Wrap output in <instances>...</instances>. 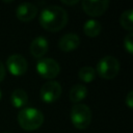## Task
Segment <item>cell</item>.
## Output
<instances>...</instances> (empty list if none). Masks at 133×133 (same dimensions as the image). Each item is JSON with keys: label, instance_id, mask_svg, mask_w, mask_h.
<instances>
[{"label": "cell", "instance_id": "3", "mask_svg": "<svg viewBox=\"0 0 133 133\" xmlns=\"http://www.w3.org/2000/svg\"><path fill=\"white\" fill-rule=\"evenodd\" d=\"M91 110L90 108L82 103L75 104L71 110V121L75 128L79 130L86 129L91 123Z\"/></svg>", "mask_w": 133, "mask_h": 133}, {"label": "cell", "instance_id": "19", "mask_svg": "<svg viewBox=\"0 0 133 133\" xmlns=\"http://www.w3.org/2000/svg\"><path fill=\"white\" fill-rule=\"evenodd\" d=\"M5 66H4V64L2 63V61L0 60V82H2L3 81V79H4V77H5Z\"/></svg>", "mask_w": 133, "mask_h": 133}, {"label": "cell", "instance_id": "7", "mask_svg": "<svg viewBox=\"0 0 133 133\" xmlns=\"http://www.w3.org/2000/svg\"><path fill=\"white\" fill-rule=\"evenodd\" d=\"M6 66L14 76H22L27 72V60L20 54H12L6 59Z\"/></svg>", "mask_w": 133, "mask_h": 133}, {"label": "cell", "instance_id": "21", "mask_svg": "<svg viewBox=\"0 0 133 133\" xmlns=\"http://www.w3.org/2000/svg\"><path fill=\"white\" fill-rule=\"evenodd\" d=\"M1 98H2V91H1V89H0V100H1Z\"/></svg>", "mask_w": 133, "mask_h": 133}, {"label": "cell", "instance_id": "14", "mask_svg": "<svg viewBox=\"0 0 133 133\" xmlns=\"http://www.w3.org/2000/svg\"><path fill=\"white\" fill-rule=\"evenodd\" d=\"M101 29H102L101 23L97 20H88L83 25V32L85 35L89 37L98 36L101 32Z\"/></svg>", "mask_w": 133, "mask_h": 133}, {"label": "cell", "instance_id": "16", "mask_svg": "<svg viewBox=\"0 0 133 133\" xmlns=\"http://www.w3.org/2000/svg\"><path fill=\"white\" fill-rule=\"evenodd\" d=\"M119 23H121V25L124 29H126L130 32L132 31V29H133V10L131 8L125 10L121 15Z\"/></svg>", "mask_w": 133, "mask_h": 133}, {"label": "cell", "instance_id": "22", "mask_svg": "<svg viewBox=\"0 0 133 133\" xmlns=\"http://www.w3.org/2000/svg\"><path fill=\"white\" fill-rule=\"evenodd\" d=\"M4 133H9V132H4Z\"/></svg>", "mask_w": 133, "mask_h": 133}, {"label": "cell", "instance_id": "6", "mask_svg": "<svg viewBox=\"0 0 133 133\" xmlns=\"http://www.w3.org/2000/svg\"><path fill=\"white\" fill-rule=\"evenodd\" d=\"M61 90L62 88L59 82L50 80L44 83V85L41 87L39 96H41V99L45 103H53L59 99L61 95Z\"/></svg>", "mask_w": 133, "mask_h": 133}, {"label": "cell", "instance_id": "20", "mask_svg": "<svg viewBox=\"0 0 133 133\" xmlns=\"http://www.w3.org/2000/svg\"><path fill=\"white\" fill-rule=\"evenodd\" d=\"M79 1L78 0H73V1H62L63 4H66V5H72V4H77Z\"/></svg>", "mask_w": 133, "mask_h": 133}, {"label": "cell", "instance_id": "4", "mask_svg": "<svg viewBox=\"0 0 133 133\" xmlns=\"http://www.w3.org/2000/svg\"><path fill=\"white\" fill-rule=\"evenodd\" d=\"M119 61L110 55L104 56L97 63L96 73L103 79H113L119 72Z\"/></svg>", "mask_w": 133, "mask_h": 133}, {"label": "cell", "instance_id": "17", "mask_svg": "<svg viewBox=\"0 0 133 133\" xmlns=\"http://www.w3.org/2000/svg\"><path fill=\"white\" fill-rule=\"evenodd\" d=\"M124 47L128 51V53L132 54L133 53V33L129 32L125 38H124Z\"/></svg>", "mask_w": 133, "mask_h": 133}, {"label": "cell", "instance_id": "8", "mask_svg": "<svg viewBox=\"0 0 133 133\" xmlns=\"http://www.w3.org/2000/svg\"><path fill=\"white\" fill-rule=\"evenodd\" d=\"M83 11L90 16V17H99L103 15L108 6H109V1L107 0H100V1H91V0H84L81 3Z\"/></svg>", "mask_w": 133, "mask_h": 133}, {"label": "cell", "instance_id": "1", "mask_svg": "<svg viewBox=\"0 0 133 133\" xmlns=\"http://www.w3.org/2000/svg\"><path fill=\"white\" fill-rule=\"evenodd\" d=\"M68 23L66 10L58 5H50L45 7L39 14L41 26L50 32L61 30Z\"/></svg>", "mask_w": 133, "mask_h": 133}, {"label": "cell", "instance_id": "11", "mask_svg": "<svg viewBox=\"0 0 133 133\" xmlns=\"http://www.w3.org/2000/svg\"><path fill=\"white\" fill-rule=\"evenodd\" d=\"M49 44L47 38L44 36H37L35 37L30 45V53L34 58H43V56L48 52Z\"/></svg>", "mask_w": 133, "mask_h": 133}, {"label": "cell", "instance_id": "2", "mask_svg": "<svg viewBox=\"0 0 133 133\" xmlns=\"http://www.w3.org/2000/svg\"><path fill=\"white\" fill-rule=\"evenodd\" d=\"M18 123L20 127L26 131L38 129L44 123V114L34 107H27L18 113Z\"/></svg>", "mask_w": 133, "mask_h": 133}, {"label": "cell", "instance_id": "18", "mask_svg": "<svg viewBox=\"0 0 133 133\" xmlns=\"http://www.w3.org/2000/svg\"><path fill=\"white\" fill-rule=\"evenodd\" d=\"M125 102H126V104H127L128 108L132 109V107H133V91H132V90H130V91L127 94Z\"/></svg>", "mask_w": 133, "mask_h": 133}, {"label": "cell", "instance_id": "12", "mask_svg": "<svg viewBox=\"0 0 133 133\" xmlns=\"http://www.w3.org/2000/svg\"><path fill=\"white\" fill-rule=\"evenodd\" d=\"M28 101L27 92L22 88L15 89L10 95V102L15 108H22L26 105Z\"/></svg>", "mask_w": 133, "mask_h": 133}, {"label": "cell", "instance_id": "13", "mask_svg": "<svg viewBox=\"0 0 133 133\" xmlns=\"http://www.w3.org/2000/svg\"><path fill=\"white\" fill-rule=\"evenodd\" d=\"M87 96V88L83 84H75L70 90V100L74 103H79Z\"/></svg>", "mask_w": 133, "mask_h": 133}, {"label": "cell", "instance_id": "10", "mask_svg": "<svg viewBox=\"0 0 133 133\" xmlns=\"http://www.w3.org/2000/svg\"><path fill=\"white\" fill-rule=\"evenodd\" d=\"M80 45V37L73 32H69L62 35L58 42V48L62 52H72L76 50Z\"/></svg>", "mask_w": 133, "mask_h": 133}, {"label": "cell", "instance_id": "9", "mask_svg": "<svg viewBox=\"0 0 133 133\" xmlns=\"http://www.w3.org/2000/svg\"><path fill=\"white\" fill-rule=\"evenodd\" d=\"M36 15H37L36 5L29 2L21 3L16 9V17L18 20L22 22H29L33 20L36 17Z\"/></svg>", "mask_w": 133, "mask_h": 133}, {"label": "cell", "instance_id": "5", "mask_svg": "<svg viewBox=\"0 0 133 133\" xmlns=\"http://www.w3.org/2000/svg\"><path fill=\"white\" fill-rule=\"evenodd\" d=\"M36 72L42 78L54 79L60 72L59 63L53 58H41L36 63Z\"/></svg>", "mask_w": 133, "mask_h": 133}, {"label": "cell", "instance_id": "15", "mask_svg": "<svg viewBox=\"0 0 133 133\" xmlns=\"http://www.w3.org/2000/svg\"><path fill=\"white\" fill-rule=\"evenodd\" d=\"M96 70L89 65H86V66H83L79 70L78 72V77L79 79L82 81V82H85V83H89L91 82L95 78H96Z\"/></svg>", "mask_w": 133, "mask_h": 133}]
</instances>
